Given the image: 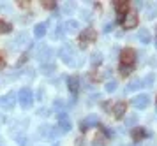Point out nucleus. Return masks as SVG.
Returning a JSON list of instances; mask_svg holds the SVG:
<instances>
[{
  "label": "nucleus",
  "mask_w": 157,
  "mask_h": 146,
  "mask_svg": "<svg viewBox=\"0 0 157 146\" xmlns=\"http://www.w3.org/2000/svg\"><path fill=\"white\" fill-rule=\"evenodd\" d=\"M64 34H65L64 27H57V30H55V34H53V37H55V39H62V37H64Z\"/></svg>",
  "instance_id": "nucleus-26"
},
{
  "label": "nucleus",
  "mask_w": 157,
  "mask_h": 146,
  "mask_svg": "<svg viewBox=\"0 0 157 146\" xmlns=\"http://www.w3.org/2000/svg\"><path fill=\"white\" fill-rule=\"evenodd\" d=\"M115 9H117V13L120 14H127V9H129V4L127 2H117L115 4Z\"/></svg>",
  "instance_id": "nucleus-18"
},
{
  "label": "nucleus",
  "mask_w": 157,
  "mask_h": 146,
  "mask_svg": "<svg viewBox=\"0 0 157 146\" xmlns=\"http://www.w3.org/2000/svg\"><path fill=\"white\" fill-rule=\"evenodd\" d=\"M76 146H83V139H76Z\"/></svg>",
  "instance_id": "nucleus-33"
},
{
  "label": "nucleus",
  "mask_w": 157,
  "mask_h": 146,
  "mask_svg": "<svg viewBox=\"0 0 157 146\" xmlns=\"http://www.w3.org/2000/svg\"><path fill=\"white\" fill-rule=\"evenodd\" d=\"M16 95L14 92H9L7 95H4V97H0V106L4 107V109H11L13 106H14V100H16Z\"/></svg>",
  "instance_id": "nucleus-6"
},
{
  "label": "nucleus",
  "mask_w": 157,
  "mask_h": 146,
  "mask_svg": "<svg viewBox=\"0 0 157 146\" xmlns=\"http://www.w3.org/2000/svg\"><path fill=\"white\" fill-rule=\"evenodd\" d=\"M141 83H143V86H152V84L155 83V76L150 72V74L145 76V79H141Z\"/></svg>",
  "instance_id": "nucleus-20"
},
{
  "label": "nucleus",
  "mask_w": 157,
  "mask_h": 146,
  "mask_svg": "<svg viewBox=\"0 0 157 146\" xmlns=\"http://www.w3.org/2000/svg\"><path fill=\"white\" fill-rule=\"evenodd\" d=\"M101 62H102V55H101V53H94L92 58H90V63L95 67V65H99Z\"/></svg>",
  "instance_id": "nucleus-23"
},
{
  "label": "nucleus",
  "mask_w": 157,
  "mask_h": 146,
  "mask_svg": "<svg viewBox=\"0 0 157 146\" xmlns=\"http://www.w3.org/2000/svg\"><path fill=\"white\" fill-rule=\"evenodd\" d=\"M113 146H124V144H120V143H117V144H113Z\"/></svg>",
  "instance_id": "nucleus-34"
},
{
  "label": "nucleus",
  "mask_w": 157,
  "mask_h": 146,
  "mask_svg": "<svg viewBox=\"0 0 157 146\" xmlns=\"http://www.w3.org/2000/svg\"><path fill=\"white\" fill-rule=\"evenodd\" d=\"M131 104L134 106L136 109H147V107L150 106V95H147V93L136 95V97L131 100Z\"/></svg>",
  "instance_id": "nucleus-3"
},
{
  "label": "nucleus",
  "mask_w": 157,
  "mask_h": 146,
  "mask_svg": "<svg viewBox=\"0 0 157 146\" xmlns=\"http://www.w3.org/2000/svg\"><path fill=\"white\" fill-rule=\"evenodd\" d=\"M18 100H20V106H21L23 109H29L30 106H32V102H34V93H32V90L30 88H21L20 90V93H18Z\"/></svg>",
  "instance_id": "nucleus-2"
},
{
  "label": "nucleus",
  "mask_w": 157,
  "mask_h": 146,
  "mask_svg": "<svg viewBox=\"0 0 157 146\" xmlns=\"http://www.w3.org/2000/svg\"><path fill=\"white\" fill-rule=\"evenodd\" d=\"M78 28H79V23L76 20L65 21V25H64V30H65V32H69V34H76V32H78Z\"/></svg>",
  "instance_id": "nucleus-11"
},
{
  "label": "nucleus",
  "mask_w": 157,
  "mask_h": 146,
  "mask_svg": "<svg viewBox=\"0 0 157 146\" xmlns=\"http://www.w3.org/2000/svg\"><path fill=\"white\" fill-rule=\"evenodd\" d=\"M67 86H69V90L72 92V93H76V92L79 90V79L76 76L69 77V81H67Z\"/></svg>",
  "instance_id": "nucleus-15"
},
{
  "label": "nucleus",
  "mask_w": 157,
  "mask_h": 146,
  "mask_svg": "<svg viewBox=\"0 0 157 146\" xmlns=\"http://www.w3.org/2000/svg\"><path fill=\"white\" fill-rule=\"evenodd\" d=\"M11 25L9 23H6V21H0V32H4V34H7V32H11Z\"/></svg>",
  "instance_id": "nucleus-25"
},
{
  "label": "nucleus",
  "mask_w": 157,
  "mask_h": 146,
  "mask_svg": "<svg viewBox=\"0 0 157 146\" xmlns=\"http://www.w3.org/2000/svg\"><path fill=\"white\" fill-rule=\"evenodd\" d=\"M99 125V116L97 114H88L83 122H81V130L85 132L88 129H92V127H97Z\"/></svg>",
  "instance_id": "nucleus-5"
},
{
  "label": "nucleus",
  "mask_w": 157,
  "mask_h": 146,
  "mask_svg": "<svg viewBox=\"0 0 157 146\" xmlns=\"http://www.w3.org/2000/svg\"><path fill=\"white\" fill-rule=\"evenodd\" d=\"M155 48H157V37H155Z\"/></svg>",
  "instance_id": "nucleus-35"
},
{
  "label": "nucleus",
  "mask_w": 157,
  "mask_h": 146,
  "mask_svg": "<svg viewBox=\"0 0 157 146\" xmlns=\"http://www.w3.org/2000/svg\"><path fill=\"white\" fill-rule=\"evenodd\" d=\"M143 137H145V130H141V129L132 130V139H134V141H141Z\"/></svg>",
  "instance_id": "nucleus-22"
},
{
  "label": "nucleus",
  "mask_w": 157,
  "mask_h": 146,
  "mask_svg": "<svg viewBox=\"0 0 157 146\" xmlns=\"http://www.w3.org/2000/svg\"><path fill=\"white\" fill-rule=\"evenodd\" d=\"M132 146H141V144H132Z\"/></svg>",
  "instance_id": "nucleus-37"
},
{
  "label": "nucleus",
  "mask_w": 157,
  "mask_h": 146,
  "mask_svg": "<svg viewBox=\"0 0 157 146\" xmlns=\"http://www.w3.org/2000/svg\"><path fill=\"white\" fill-rule=\"evenodd\" d=\"M79 39L83 42V46H85V42H94L97 39V32H95V28H85L81 35H79Z\"/></svg>",
  "instance_id": "nucleus-7"
},
{
  "label": "nucleus",
  "mask_w": 157,
  "mask_h": 146,
  "mask_svg": "<svg viewBox=\"0 0 157 146\" xmlns=\"http://www.w3.org/2000/svg\"><path fill=\"white\" fill-rule=\"evenodd\" d=\"M104 88H106L108 93H113V92L117 90V88H118V83H117L115 79H109V81L106 83V86H104Z\"/></svg>",
  "instance_id": "nucleus-21"
},
{
  "label": "nucleus",
  "mask_w": 157,
  "mask_h": 146,
  "mask_svg": "<svg viewBox=\"0 0 157 146\" xmlns=\"http://www.w3.org/2000/svg\"><path fill=\"white\" fill-rule=\"evenodd\" d=\"M131 70H132L131 67H127V65H122V67H120V74H122V76H127V74H131Z\"/></svg>",
  "instance_id": "nucleus-27"
},
{
  "label": "nucleus",
  "mask_w": 157,
  "mask_h": 146,
  "mask_svg": "<svg viewBox=\"0 0 157 146\" xmlns=\"http://www.w3.org/2000/svg\"><path fill=\"white\" fill-rule=\"evenodd\" d=\"M138 21L140 20H138V14L136 13H127L122 23H124V27L125 28H136L138 27Z\"/></svg>",
  "instance_id": "nucleus-8"
},
{
  "label": "nucleus",
  "mask_w": 157,
  "mask_h": 146,
  "mask_svg": "<svg viewBox=\"0 0 157 146\" xmlns=\"http://www.w3.org/2000/svg\"><path fill=\"white\" fill-rule=\"evenodd\" d=\"M138 39H140L141 44H150L152 35H150V32L147 30V28H141V30H140V34H138Z\"/></svg>",
  "instance_id": "nucleus-13"
},
{
  "label": "nucleus",
  "mask_w": 157,
  "mask_h": 146,
  "mask_svg": "<svg viewBox=\"0 0 157 146\" xmlns=\"http://www.w3.org/2000/svg\"><path fill=\"white\" fill-rule=\"evenodd\" d=\"M58 56H60V58L67 63V65H74L76 49H74V46H71V44H64L62 48L58 49Z\"/></svg>",
  "instance_id": "nucleus-1"
},
{
  "label": "nucleus",
  "mask_w": 157,
  "mask_h": 146,
  "mask_svg": "<svg viewBox=\"0 0 157 146\" xmlns=\"http://www.w3.org/2000/svg\"><path fill=\"white\" fill-rule=\"evenodd\" d=\"M57 130L60 134L69 132V130H71V120L67 118V116H65V118H60V120H58V129H57Z\"/></svg>",
  "instance_id": "nucleus-10"
},
{
  "label": "nucleus",
  "mask_w": 157,
  "mask_h": 146,
  "mask_svg": "<svg viewBox=\"0 0 157 146\" xmlns=\"http://www.w3.org/2000/svg\"><path fill=\"white\" fill-rule=\"evenodd\" d=\"M141 86H143L141 79H140V77H134V79H131V81H129L127 92H134V90H138V88H141Z\"/></svg>",
  "instance_id": "nucleus-16"
},
{
  "label": "nucleus",
  "mask_w": 157,
  "mask_h": 146,
  "mask_svg": "<svg viewBox=\"0 0 157 146\" xmlns=\"http://www.w3.org/2000/svg\"><path fill=\"white\" fill-rule=\"evenodd\" d=\"M113 27H115L113 23H106V25H104V32H109V30H111Z\"/></svg>",
  "instance_id": "nucleus-29"
},
{
  "label": "nucleus",
  "mask_w": 157,
  "mask_h": 146,
  "mask_svg": "<svg viewBox=\"0 0 157 146\" xmlns=\"http://www.w3.org/2000/svg\"><path fill=\"white\" fill-rule=\"evenodd\" d=\"M44 34H46V23H39V25H36L34 35H36L37 39H41V37H43Z\"/></svg>",
  "instance_id": "nucleus-19"
},
{
  "label": "nucleus",
  "mask_w": 157,
  "mask_h": 146,
  "mask_svg": "<svg viewBox=\"0 0 157 146\" xmlns=\"http://www.w3.org/2000/svg\"><path fill=\"white\" fill-rule=\"evenodd\" d=\"M41 70H43V74H46V76H50V74H53V72L57 70V65H55L53 62L43 63V65H41Z\"/></svg>",
  "instance_id": "nucleus-14"
},
{
  "label": "nucleus",
  "mask_w": 157,
  "mask_h": 146,
  "mask_svg": "<svg viewBox=\"0 0 157 146\" xmlns=\"http://www.w3.org/2000/svg\"><path fill=\"white\" fill-rule=\"evenodd\" d=\"M155 34H157V25H155Z\"/></svg>",
  "instance_id": "nucleus-36"
},
{
  "label": "nucleus",
  "mask_w": 157,
  "mask_h": 146,
  "mask_svg": "<svg viewBox=\"0 0 157 146\" xmlns=\"http://www.w3.org/2000/svg\"><path fill=\"white\" fill-rule=\"evenodd\" d=\"M134 58H136V53H134V49H132V48L122 49V53H120L122 65H127V67H131V65H132V62H134Z\"/></svg>",
  "instance_id": "nucleus-4"
},
{
  "label": "nucleus",
  "mask_w": 157,
  "mask_h": 146,
  "mask_svg": "<svg viewBox=\"0 0 157 146\" xmlns=\"http://www.w3.org/2000/svg\"><path fill=\"white\" fill-rule=\"evenodd\" d=\"M136 123H138V114H136V113L127 114V118H125V127L132 129V127H136Z\"/></svg>",
  "instance_id": "nucleus-17"
},
{
  "label": "nucleus",
  "mask_w": 157,
  "mask_h": 146,
  "mask_svg": "<svg viewBox=\"0 0 157 146\" xmlns=\"http://www.w3.org/2000/svg\"><path fill=\"white\" fill-rule=\"evenodd\" d=\"M43 6L46 7V9H55L57 4H55V2H43Z\"/></svg>",
  "instance_id": "nucleus-28"
},
{
  "label": "nucleus",
  "mask_w": 157,
  "mask_h": 146,
  "mask_svg": "<svg viewBox=\"0 0 157 146\" xmlns=\"http://www.w3.org/2000/svg\"><path fill=\"white\" fill-rule=\"evenodd\" d=\"M76 9V2H67V4H64V11L65 13H72Z\"/></svg>",
  "instance_id": "nucleus-24"
},
{
  "label": "nucleus",
  "mask_w": 157,
  "mask_h": 146,
  "mask_svg": "<svg viewBox=\"0 0 157 146\" xmlns=\"http://www.w3.org/2000/svg\"><path fill=\"white\" fill-rule=\"evenodd\" d=\"M145 14H147V20H154V18L157 16V6L154 4V2L147 4V7H145Z\"/></svg>",
  "instance_id": "nucleus-12"
},
{
  "label": "nucleus",
  "mask_w": 157,
  "mask_h": 146,
  "mask_svg": "<svg viewBox=\"0 0 157 146\" xmlns=\"http://www.w3.org/2000/svg\"><path fill=\"white\" fill-rule=\"evenodd\" d=\"M81 16H83V20H90V18H92V16H90V13H88V11H83V14H81Z\"/></svg>",
  "instance_id": "nucleus-31"
},
{
  "label": "nucleus",
  "mask_w": 157,
  "mask_h": 146,
  "mask_svg": "<svg viewBox=\"0 0 157 146\" xmlns=\"http://www.w3.org/2000/svg\"><path fill=\"white\" fill-rule=\"evenodd\" d=\"M147 146H157V143H155V141H148V143H147Z\"/></svg>",
  "instance_id": "nucleus-32"
},
{
  "label": "nucleus",
  "mask_w": 157,
  "mask_h": 146,
  "mask_svg": "<svg viewBox=\"0 0 157 146\" xmlns=\"http://www.w3.org/2000/svg\"><path fill=\"white\" fill-rule=\"evenodd\" d=\"M125 111H127V106H125V102H117V104L113 106L115 118H122V116L125 114Z\"/></svg>",
  "instance_id": "nucleus-9"
},
{
  "label": "nucleus",
  "mask_w": 157,
  "mask_h": 146,
  "mask_svg": "<svg viewBox=\"0 0 157 146\" xmlns=\"http://www.w3.org/2000/svg\"><path fill=\"white\" fill-rule=\"evenodd\" d=\"M27 58H29V55L25 53V55H23L21 58H20V62H18V65H23V63H25V60H27Z\"/></svg>",
  "instance_id": "nucleus-30"
}]
</instances>
